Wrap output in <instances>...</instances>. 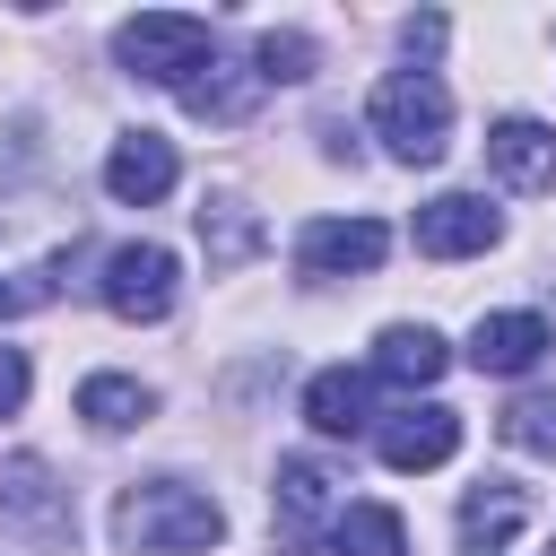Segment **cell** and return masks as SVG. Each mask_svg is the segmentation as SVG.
Here are the masks:
<instances>
[{"label": "cell", "mask_w": 556, "mask_h": 556, "mask_svg": "<svg viewBox=\"0 0 556 556\" xmlns=\"http://www.w3.org/2000/svg\"><path fill=\"white\" fill-rule=\"evenodd\" d=\"M113 539H122L130 556H200V547L226 539V513H217V495L191 486V478H139V486H122V504H113Z\"/></svg>", "instance_id": "1"}, {"label": "cell", "mask_w": 556, "mask_h": 556, "mask_svg": "<svg viewBox=\"0 0 556 556\" xmlns=\"http://www.w3.org/2000/svg\"><path fill=\"white\" fill-rule=\"evenodd\" d=\"M374 139L400 156V165H434L452 148V87L434 70H391L374 87Z\"/></svg>", "instance_id": "2"}, {"label": "cell", "mask_w": 556, "mask_h": 556, "mask_svg": "<svg viewBox=\"0 0 556 556\" xmlns=\"http://www.w3.org/2000/svg\"><path fill=\"white\" fill-rule=\"evenodd\" d=\"M208 52H217V43H208V17H182V9H148V17H130V26L113 35V61H122L130 78H156V87H182Z\"/></svg>", "instance_id": "3"}, {"label": "cell", "mask_w": 556, "mask_h": 556, "mask_svg": "<svg viewBox=\"0 0 556 556\" xmlns=\"http://www.w3.org/2000/svg\"><path fill=\"white\" fill-rule=\"evenodd\" d=\"M174 295H182V269H174L165 243H122V252L104 261V304H113L122 321H165Z\"/></svg>", "instance_id": "4"}, {"label": "cell", "mask_w": 556, "mask_h": 556, "mask_svg": "<svg viewBox=\"0 0 556 556\" xmlns=\"http://www.w3.org/2000/svg\"><path fill=\"white\" fill-rule=\"evenodd\" d=\"M382 252H391V226H374V217H313L295 235L304 278H365V269H382Z\"/></svg>", "instance_id": "5"}, {"label": "cell", "mask_w": 556, "mask_h": 556, "mask_svg": "<svg viewBox=\"0 0 556 556\" xmlns=\"http://www.w3.org/2000/svg\"><path fill=\"white\" fill-rule=\"evenodd\" d=\"M174 182H182V156H174L165 130H122V139H113V156H104V191H113V200L148 208V200H165Z\"/></svg>", "instance_id": "6"}, {"label": "cell", "mask_w": 556, "mask_h": 556, "mask_svg": "<svg viewBox=\"0 0 556 556\" xmlns=\"http://www.w3.org/2000/svg\"><path fill=\"white\" fill-rule=\"evenodd\" d=\"M495 235H504V217H495L478 191H443V200L417 208V252H426V261H469V252H486Z\"/></svg>", "instance_id": "7"}, {"label": "cell", "mask_w": 556, "mask_h": 556, "mask_svg": "<svg viewBox=\"0 0 556 556\" xmlns=\"http://www.w3.org/2000/svg\"><path fill=\"white\" fill-rule=\"evenodd\" d=\"M486 174L513 182V191H547V182H556V130L530 122V113H504V122L486 130Z\"/></svg>", "instance_id": "8"}, {"label": "cell", "mask_w": 556, "mask_h": 556, "mask_svg": "<svg viewBox=\"0 0 556 556\" xmlns=\"http://www.w3.org/2000/svg\"><path fill=\"white\" fill-rule=\"evenodd\" d=\"M547 348H556V330L539 313H478V330H469V365L478 374H530Z\"/></svg>", "instance_id": "9"}, {"label": "cell", "mask_w": 556, "mask_h": 556, "mask_svg": "<svg viewBox=\"0 0 556 556\" xmlns=\"http://www.w3.org/2000/svg\"><path fill=\"white\" fill-rule=\"evenodd\" d=\"M460 452V417L452 408H400V417H382V469H443Z\"/></svg>", "instance_id": "10"}, {"label": "cell", "mask_w": 556, "mask_h": 556, "mask_svg": "<svg viewBox=\"0 0 556 556\" xmlns=\"http://www.w3.org/2000/svg\"><path fill=\"white\" fill-rule=\"evenodd\" d=\"M443 365H452V348H443V330H426V321H391V330L374 339V382L426 391Z\"/></svg>", "instance_id": "11"}, {"label": "cell", "mask_w": 556, "mask_h": 556, "mask_svg": "<svg viewBox=\"0 0 556 556\" xmlns=\"http://www.w3.org/2000/svg\"><path fill=\"white\" fill-rule=\"evenodd\" d=\"M521 521H530V495H521L513 478H478V486L460 495V547H469V556H495Z\"/></svg>", "instance_id": "12"}, {"label": "cell", "mask_w": 556, "mask_h": 556, "mask_svg": "<svg viewBox=\"0 0 556 556\" xmlns=\"http://www.w3.org/2000/svg\"><path fill=\"white\" fill-rule=\"evenodd\" d=\"M304 417H313V434H365L374 426V374H348V365L313 374L304 382Z\"/></svg>", "instance_id": "13"}, {"label": "cell", "mask_w": 556, "mask_h": 556, "mask_svg": "<svg viewBox=\"0 0 556 556\" xmlns=\"http://www.w3.org/2000/svg\"><path fill=\"white\" fill-rule=\"evenodd\" d=\"M0 513H17L35 539H61V530H70V504L52 495V469H43L35 452H17V460L0 469Z\"/></svg>", "instance_id": "14"}, {"label": "cell", "mask_w": 556, "mask_h": 556, "mask_svg": "<svg viewBox=\"0 0 556 556\" xmlns=\"http://www.w3.org/2000/svg\"><path fill=\"white\" fill-rule=\"evenodd\" d=\"M174 96H182V104H191L200 122H243V113H252V96H261V78L208 52V61H200V70H191V78H182Z\"/></svg>", "instance_id": "15"}, {"label": "cell", "mask_w": 556, "mask_h": 556, "mask_svg": "<svg viewBox=\"0 0 556 556\" xmlns=\"http://www.w3.org/2000/svg\"><path fill=\"white\" fill-rule=\"evenodd\" d=\"M78 417H87L96 434H130V426L156 417V391L130 382V374H87V382H78Z\"/></svg>", "instance_id": "16"}, {"label": "cell", "mask_w": 556, "mask_h": 556, "mask_svg": "<svg viewBox=\"0 0 556 556\" xmlns=\"http://www.w3.org/2000/svg\"><path fill=\"white\" fill-rule=\"evenodd\" d=\"M330 547L339 556H408V530L391 504H339L330 513Z\"/></svg>", "instance_id": "17"}, {"label": "cell", "mask_w": 556, "mask_h": 556, "mask_svg": "<svg viewBox=\"0 0 556 556\" xmlns=\"http://www.w3.org/2000/svg\"><path fill=\"white\" fill-rule=\"evenodd\" d=\"M278 513H287V556H304V521L330 513V469L321 460H278Z\"/></svg>", "instance_id": "18"}, {"label": "cell", "mask_w": 556, "mask_h": 556, "mask_svg": "<svg viewBox=\"0 0 556 556\" xmlns=\"http://www.w3.org/2000/svg\"><path fill=\"white\" fill-rule=\"evenodd\" d=\"M313 61H321V52H313V35H295V26H269V35L252 43V78H261V87H304Z\"/></svg>", "instance_id": "19"}, {"label": "cell", "mask_w": 556, "mask_h": 556, "mask_svg": "<svg viewBox=\"0 0 556 556\" xmlns=\"http://www.w3.org/2000/svg\"><path fill=\"white\" fill-rule=\"evenodd\" d=\"M200 243H208V261H217V269H235V261H252V252H261V226H252L235 200H217V208H200Z\"/></svg>", "instance_id": "20"}, {"label": "cell", "mask_w": 556, "mask_h": 556, "mask_svg": "<svg viewBox=\"0 0 556 556\" xmlns=\"http://www.w3.org/2000/svg\"><path fill=\"white\" fill-rule=\"evenodd\" d=\"M17 408H26V356L0 348V417H17Z\"/></svg>", "instance_id": "21"}, {"label": "cell", "mask_w": 556, "mask_h": 556, "mask_svg": "<svg viewBox=\"0 0 556 556\" xmlns=\"http://www.w3.org/2000/svg\"><path fill=\"white\" fill-rule=\"evenodd\" d=\"M400 43H408V61H417V52H434V43H443V17H408V26H400Z\"/></svg>", "instance_id": "22"}, {"label": "cell", "mask_w": 556, "mask_h": 556, "mask_svg": "<svg viewBox=\"0 0 556 556\" xmlns=\"http://www.w3.org/2000/svg\"><path fill=\"white\" fill-rule=\"evenodd\" d=\"M0 304H9V295H0Z\"/></svg>", "instance_id": "23"}, {"label": "cell", "mask_w": 556, "mask_h": 556, "mask_svg": "<svg viewBox=\"0 0 556 556\" xmlns=\"http://www.w3.org/2000/svg\"><path fill=\"white\" fill-rule=\"evenodd\" d=\"M547 556H556V547H547Z\"/></svg>", "instance_id": "24"}]
</instances>
